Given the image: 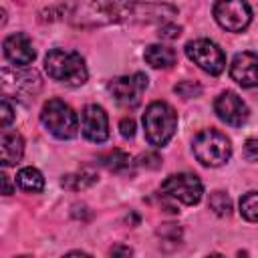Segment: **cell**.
<instances>
[{"mask_svg":"<svg viewBox=\"0 0 258 258\" xmlns=\"http://www.w3.org/2000/svg\"><path fill=\"white\" fill-rule=\"evenodd\" d=\"M44 71L52 81H58L67 87H81L89 77L85 58L79 52L67 48L48 50L44 56Z\"/></svg>","mask_w":258,"mask_h":258,"instance_id":"1","label":"cell"},{"mask_svg":"<svg viewBox=\"0 0 258 258\" xmlns=\"http://www.w3.org/2000/svg\"><path fill=\"white\" fill-rule=\"evenodd\" d=\"M145 139L153 147H163L177 129V113L165 101H153L143 113Z\"/></svg>","mask_w":258,"mask_h":258,"instance_id":"2","label":"cell"},{"mask_svg":"<svg viewBox=\"0 0 258 258\" xmlns=\"http://www.w3.org/2000/svg\"><path fill=\"white\" fill-rule=\"evenodd\" d=\"M196 159L206 167H220L232 155V143L226 133L218 129H204L194 137L191 143Z\"/></svg>","mask_w":258,"mask_h":258,"instance_id":"3","label":"cell"},{"mask_svg":"<svg viewBox=\"0 0 258 258\" xmlns=\"http://www.w3.org/2000/svg\"><path fill=\"white\" fill-rule=\"evenodd\" d=\"M40 121L56 139H73L79 133L77 113L60 99H48L42 105Z\"/></svg>","mask_w":258,"mask_h":258,"instance_id":"4","label":"cell"},{"mask_svg":"<svg viewBox=\"0 0 258 258\" xmlns=\"http://www.w3.org/2000/svg\"><path fill=\"white\" fill-rule=\"evenodd\" d=\"M2 79H0V85H2V93L10 99H18V101H24V99H30L34 97L38 91H40V77L34 69H28V67H4L2 69Z\"/></svg>","mask_w":258,"mask_h":258,"instance_id":"5","label":"cell"},{"mask_svg":"<svg viewBox=\"0 0 258 258\" xmlns=\"http://www.w3.org/2000/svg\"><path fill=\"white\" fill-rule=\"evenodd\" d=\"M185 54L194 64H198L202 71L210 75H220L226 69V54L214 40L208 38L189 40L185 44Z\"/></svg>","mask_w":258,"mask_h":258,"instance_id":"6","label":"cell"},{"mask_svg":"<svg viewBox=\"0 0 258 258\" xmlns=\"http://www.w3.org/2000/svg\"><path fill=\"white\" fill-rule=\"evenodd\" d=\"M161 191H163V196H167L175 202H181L185 206H196L202 200L204 185L196 173L183 171V173L167 175L161 183Z\"/></svg>","mask_w":258,"mask_h":258,"instance_id":"7","label":"cell"},{"mask_svg":"<svg viewBox=\"0 0 258 258\" xmlns=\"http://www.w3.org/2000/svg\"><path fill=\"white\" fill-rule=\"evenodd\" d=\"M214 18L224 30L242 32L252 20V10L246 0H216Z\"/></svg>","mask_w":258,"mask_h":258,"instance_id":"8","label":"cell"},{"mask_svg":"<svg viewBox=\"0 0 258 258\" xmlns=\"http://www.w3.org/2000/svg\"><path fill=\"white\" fill-rule=\"evenodd\" d=\"M109 93L123 107H135L141 101V93L147 89V77L143 73H135L131 77H117L107 85Z\"/></svg>","mask_w":258,"mask_h":258,"instance_id":"9","label":"cell"},{"mask_svg":"<svg viewBox=\"0 0 258 258\" xmlns=\"http://www.w3.org/2000/svg\"><path fill=\"white\" fill-rule=\"evenodd\" d=\"M214 111H216V115H218L224 123H228V125H232V127L244 125V123L248 121V117H250L248 105H246V103L242 101V97H238L234 91H224V93H220V95L216 97V101H214Z\"/></svg>","mask_w":258,"mask_h":258,"instance_id":"10","label":"cell"},{"mask_svg":"<svg viewBox=\"0 0 258 258\" xmlns=\"http://www.w3.org/2000/svg\"><path fill=\"white\" fill-rule=\"evenodd\" d=\"M81 129L83 135L93 143H103L109 137V117L103 107L87 105L81 113Z\"/></svg>","mask_w":258,"mask_h":258,"instance_id":"11","label":"cell"},{"mask_svg":"<svg viewBox=\"0 0 258 258\" xmlns=\"http://www.w3.org/2000/svg\"><path fill=\"white\" fill-rule=\"evenodd\" d=\"M230 77L244 89L258 87V52L244 50L232 58Z\"/></svg>","mask_w":258,"mask_h":258,"instance_id":"12","label":"cell"},{"mask_svg":"<svg viewBox=\"0 0 258 258\" xmlns=\"http://www.w3.org/2000/svg\"><path fill=\"white\" fill-rule=\"evenodd\" d=\"M2 48H4V56L16 67H28L36 56L32 40L24 32H14V34L6 36Z\"/></svg>","mask_w":258,"mask_h":258,"instance_id":"13","label":"cell"},{"mask_svg":"<svg viewBox=\"0 0 258 258\" xmlns=\"http://www.w3.org/2000/svg\"><path fill=\"white\" fill-rule=\"evenodd\" d=\"M24 153V139L18 131H10L8 127L2 129L0 135V161L4 167H10L20 161Z\"/></svg>","mask_w":258,"mask_h":258,"instance_id":"14","label":"cell"},{"mask_svg":"<svg viewBox=\"0 0 258 258\" xmlns=\"http://www.w3.org/2000/svg\"><path fill=\"white\" fill-rule=\"evenodd\" d=\"M143 58L149 67L153 69H171L177 60V54L173 48L163 46V44H149L143 52Z\"/></svg>","mask_w":258,"mask_h":258,"instance_id":"15","label":"cell"},{"mask_svg":"<svg viewBox=\"0 0 258 258\" xmlns=\"http://www.w3.org/2000/svg\"><path fill=\"white\" fill-rule=\"evenodd\" d=\"M16 183L20 185V189L30 191V194H38L44 187V177L36 167H22L16 173Z\"/></svg>","mask_w":258,"mask_h":258,"instance_id":"16","label":"cell"},{"mask_svg":"<svg viewBox=\"0 0 258 258\" xmlns=\"http://www.w3.org/2000/svg\"><path fill=\"white\" fill-rule=\"evenodd\" d=\"M97 159H99L101 165H105V167L111 169V171H127V169L131 167V157H129V153H125V151H121V149H113V151H109V153H103V155H99Z\"/></svg>","mask_w":258,"mask_h":258,"instance_id":"17","label":"cell"},{"mask_svg":"<svg viewBox=\"0 0 258 258\" xmlns=\"http://www.w3.org/2000/svg\"><path fill=\"white\" fill-rule=\"evenodd\" d=\"M95 181H97V173H93V171H89V169H83V171L64 175V177L60 179V185L67 187V189L79 191V189H87V187H91Z\"/></svg>","mask_w":258,"mask_h":258,"instance_id":"18","label":"cell"},{"mask_svg":"<svg viewBox=\"0 0 258 258\" xmlns=\"http://www.w3.org/2000/svg\"><path fill=\"white\" fill-rule=\"evenodd\" d=\"M240 214L244 220L258 224V191H248L240 200Z\"/></svg>","mask_w":258,"mask_h":258,"instance_id":"19","label":"cell"},{"mask_svg":"<svg viewBox=\"0 0 258 258\" xmlns=\"http://www.w3.org/2000/svg\"><path fill=\"white\" fill-rule=\"evenodd\" d=\"M208 206H210V210H212L216 216H228V214L232 212V200H230L228 194H224V191H214V194H210Z\"/></svg>","mask_w":258,"mask_h":258,"instance_id":"20","label":"cell"},{"mask_svg":"<svg viewBox=\"0 0 258 258\" xmlns=\"http://www.w3.org/2000/svg\"><path fill=\"white\" fill-rule=\"evenodd\" d=\"M173 91H175L179 97H183V99H191V97H198V95L202 93V87H200V83H196V81H181V83H177V85L173 87Z\"/></svg>","mask_w":258,"mask_h":258,"instance_id":"21","label":"cell"},{"mask_svg":"<svg viewBox=\"0 0 258 258\" xmlns=\"http://www.w3.org/2000/svg\"><path fill=\"white\" fill-rule=\"evenodd\" d=\"M12 119H14V109H12L10 101H8V97L4 95V97H2V117H0L2 129H6V127L12 123Z\"/></svg>","mask_w":258,"mask_h":258,"instance_id":"22","label":"cell"},{"mask_svg":"<svg viewBox=\"0 0 258 258\" xmlns=\"http://www.w3.org/2000/svg\"><path fill=\"white\" fill-rule=\"evenodd\" d=\"M244 157L248 161H258V139H248L244 143Z\"/></svg>","mask_w":258,"mask_h":258,"instance_id":"23","label":"cell"},{"mask_svg":"<svg viewBox=\"0 0 258 258\" xmlns=\"http://www.w3.org/2000/svg\"><path fill=\"white\" fill-rule=\"evenodd\" d=\"M119 131H121V135H123L125 139H131V137L135 135V121H133L131 117L121 119V123H119Z\"/></svg>","mask_w":258,"mask_h":258,"instance_id":"24","label":"cell"},{"mask_svg":"<svg viewBox=\"0 0 258 258\" xmlns=\"http://www.w3.org/2000/svg\"><path fill=\"white\" fill-rule=\"evenodd\" d=\"M137 165H143V167H159L161 165V157L157 155V153H145V155H141L139 157V161H137Z\"/></svg>","mask_w":258,"mask_h":258,"instance_id":"25","label":"cell"},{"mask_svg":"<svg viewBox=\"0 0 258 258\" xmlns=\"http://www.w3.org/2000/svg\"><path fill=\"white\" fill-rule=\"evenodd\" d=\"M179 32H181V28L179 26H175V24H163V26H159V36L161 38H177L179 36Z\"/></svg>","mask_w":258,"mask_h":258,"instance_id":"26","label":"cell"},{"mask_svg":"<svg viewBox=\"0 0 258 258\" xmlns=\"http://www.w3.org/2000/svg\"><path fill=\"white\" fill-rule=\"evenodd\" d=\"M109 252H111V256H117V254H123V256H131V254H133V250H131V248H127V246H113Z\"/></svg>","mask_w":258,"mask_h":258,"instance_id":"27","label":"cell"},{"mask_svg":"<svg viewBox=\"0 0 258 258\" xmlns=\"http://www.w3.org/2000/svg\"><path fill=\"white\" fill-rule=\"evenodd\" d=\"M2 181H4V194L10 196V194H12V183H10V177H8L6 173L2 175Z\"/></svg>","mask_w":258,"mask_h":258,"instance_id":"28","label":"cell"}]
</instances>
